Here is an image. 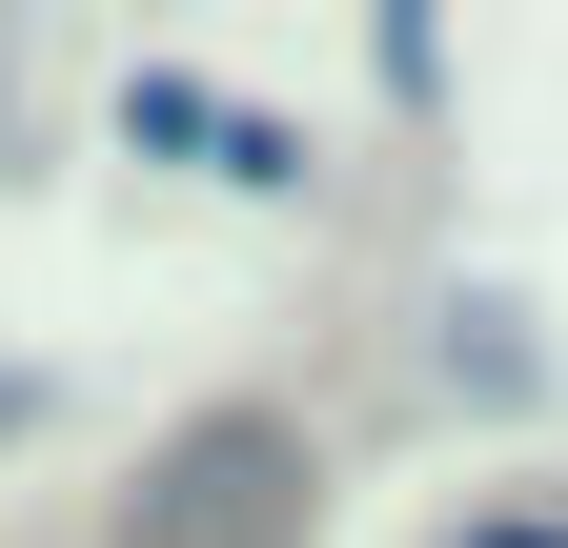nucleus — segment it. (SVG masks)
Masks as SVG:
<instances>
[{
  "label": "nucleus",
  "mask_w": 568,
  "mask_h": 548,
  "mask_svg": "<svg viewBox=\"0 0 568 548\" xmlns=\"http://www.w3.org/2000/svg\"><path fill=\"white\" fill-rule=\"evenodd\" d=\"M122 122H142V143H203L224 183H284V122H244V102H203V82H142Z\"/></svg>",
  "instance_id": "obj_1"
},
{
  "label": "nucleus",
  "mask_w": 568,
  "mask_h": 548,
  "mask_svg": "<svg viewBox=\"0 0 568 548\" xmlns=\"http://www.w3.org/2000/svg\"><path fill=\"white\" fill-rule=\"evenodd\" d=\"M447 548H568V508H467Z\"/></svg>",
  "instance_id": "obj_2"
}]
</instances>
